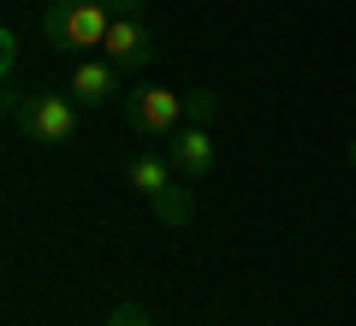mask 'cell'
Here are the masks:
<instances>
[{"label": "cell", "mask_w": 356, "mask_h": 326, "mask_svg": "<svg viewBox=\"0 0 356 326\" xmlns=\"http://www.w3.org/2000/svg\"><path fill=\"white\" fill-rule=\"evenodd\" d=\"M154 220H161V226H191V213H196V202H191V190H178V184H166V190H154Z\"/></svg>", "instance_id": "8"}, {"label": "cell", "mask_w": 356, "mask_h": 326, "mask_svg": "<svg viewBox=\"0 0 356 326\" xmlns=\"http://www.w3.org/2000/svg\"><path fill=\"white\" fill-rule=\"evenodd\" d=\"M350 166H356V142H350Z\"/></svg>", "instance_id": "13"}, {"label": "cell", "mask_w": 356, "mask_h": 326, "mask_svg": "<svg viewBox=\"0 0 356 326\" xmlns=\"http://www.w3.org/2000/svg\"><path fill=\"white\" fill-rule=\"evenodd\" d=\"M184 119V95L178 89H131L125 95V125L137 137H172Z\"/></svg>", "instance_id": "3"}, {"label": "cell", "mask_w": 356, "mask_h": 326, "mask_svg": "<svg viewBox=\"0 0 356 326\" xmlns=\"http://www.w3.org/2000/svg\"><path fill=\"white\" fill-rule=\"evenodd\" d=\"M13 125L24 131L30 142H72V137H77V107H72L65 95H48V89H36V95H18Z\"/></svg>", "instance_id": "2"}, {"label": "cell", "mask_w": 356, "mask_h": 326, "mask_svg": "<svg viewBox=\"0 0 356 326\" xmlns=\"http://www.w3.org/2000/svg\"><path fill=\"white\" fill-rule=\"evenodd\" d=\"M172 154H131V166H125V178H131V190H143V196H154V190H166L172 184Z\"/></svg>", "instance_id": "7"}, {"label": "cell", "mask_w": 356, "mask_h": 326, "mask_svg": "<svg viewBox=\"0 0 356 326\" xmlns=\"http://www.w3.org/2000/svg\"><path fill=\"white\" fill-rule=\"evenodd\" d=\"M107 13L113 18H143V6H149V0H102Z\"/></svg>", "instance_id": "12"}, {"label": "cell", "mask_w": 356, "mask_h": 326, "mask_svg": "<svg viewBox=\"0 0 356 326\" xmlns=\"http://www.w3.org/2000/svg\"><path fill=\"white\" fill-rule=\"evenodd\" d=\"M107 24H113V13H107L102 0H48V13H42V36H48L54 48H65V54L102 48Z\"/></svg>", "instance_id": "1"}, {"label": "cell", "mask_w": 356, "mask_h": 326, "mask_svg": "<svg viewBox=\"0 0 356 326\" xmlns=\"http://www.w3.org/2000/svg\"><path fill=\"white\" fill-rule=\"evenodd\" d=\"M102 48H107V60H113L119 72H143V65L154 60V36H149V24H143V18H113Z\"/></svg>", "instance_id": "4"}, {"label": "cell", "mask_w": 356, "mask_h": 326, "mask_svg": "<svg viewBox=\"0 0 356 326\" xmlns=\"http://www.w3.org/2000/svg\"><path fill=\"white\" fill-rule=\"evenodd\" d=\"M119 77H125V72H119L113 60H83L72 72V95H83V107H102V101L119 95Z\"/></svg>", "instance_id": "6"}, {"label": "cell", "mask_w": 356, "mask_h": 326, "mask_svg": "<svg viewBox=\"0 0 356 326\" xmlns=\"http://www.w3.org/2000/svg\"><path fill=\"white\" fill-rule=\"evenodd\" d=\"M166 154H172V166L184 178H208V172H214V137H208V125H184Z\"/></svg>", "instance_id": "5"}, {"label": "cell", "mask_w": 356, "mask_h": 326, "mask_svg": "<svg viewBox=\"0 0 356 326\" xmlns=\"http://www.w3.org/2000/svg\"><path fill=\"white\" fill-rule=\"evenodd\" d=\"M107 326H154V320H149V309H143V302H113Z\"/></svg>", "instance_id": "10"}, {"label": "cell", "mask_w": 356, "mask_h": 326, "mask_svg": "<svg viewBox=\"0 0 356 326\" xmlns=\"http://www.w3.org/2000/svg\"><path fill=\"white\" fill-rule=\"evenodd\" d=\"M214 113H220V95H214V89H184V119H191V125H208Z\"/></svg>", "instance_id": "9"}, {"label": "cell", "mask_w": 356, "mask_h": 326, "mask_svg": "<svg viewBox=\"0 0 356 326\" xmlns=\"http://www.w3.org/2000/svg\"><path fill=\"white\" fill-rule=\"evenodd\" d=\"M13 72H18V30H0V77L13 83Z\"/></svg>", "instance_id": "11"}]
</instances>
